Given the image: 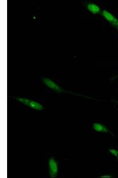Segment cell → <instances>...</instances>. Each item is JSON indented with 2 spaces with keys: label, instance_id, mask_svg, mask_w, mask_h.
I'll return each instance as SVG.
<instances>
[{
  "label": "cell",
  "instance_id": "obj_10",
  "mask_svg": "<svg viewBox=\"0 0 118 178\" xmlns=\"http://www.w3.org/2000/svg\"><path fill=\"white\" fill-rule=\"evenodd\" d=\"M117 27V28L118 30V26Z\"/></svg>",
  "mask_w": 118,
  "mask_h": 178
},
{
  "label": "cell",
  "instance_id": "obj_7",
  "mask_svg": "<svg viewBox=\"0 0 118 178\" xmlns=\"http://www.w3.org/2000/svg\"><path fill=\"white\" fill-rule=\"evenodd\" d=\"M109 151L110 153L113 156L117 158H118V150L114 149H111L109 150Z\"/></svg>",
  "mask_w": 118,
  "mask_h": 178
},
{
  "label": "cell",
  "instance_id": "obj_1",
  "mask_svg": "<svg viewBox=\"0 0 118 178\" xmlns=\"http://www.w3.org/2000/svg\"><path fill=\"white\" fill-rule=\"evenodd\" d=\"M31 108L37 110L43 109V106L40 103L29 99L18 97H11Z\"/></svg>",
  "mask_w": 118,
  "mask_h": 178
},
{
  "label": "cell",
  "instance_id": "obj_8",
  "mask_svg": "<svg viewBox=\"0 0 118 178\" xmlns=\"http://www.w3.org/2000/svg\"><path fill=\"white\" fill-rule=\"evenodd\" d=\"M111 176L110 175H104L103 176H102V177H106V178H110V177H111Z\"/></svg>",
  "mask_w": 118,
  "mask_h": 178
},
{
  "label": "cell",
  "instance_id": "obj_6",
  "mask_svg": "<svg viewBox=\"0 0 118 178\" xmlns=\"http://www.w3.org/2000/svg\"><path fill=\"white\" fill-rule=\"evenodd\" d=\"M93 128L96 131L102 132H107L108 129L104 125L100 123H95L93 125Z\"/></svg>",
  "mask_w": 118,
  "mask_h": 178
},
{
  "label": "cell",
  "instance_id": "obj_3",
  "mask_svg": "<svg viewBox=\"0 0 118 178\" xmlns=\"http://www.w3.org/2000/svg\"><path fill=\"white\" fill-rule=\"evenodd\" d=\"M42 82L49 88L57 92H63V89L51 80L45 77L42 78Z\"/></svg>",
  "mask_w": 118,
  "mask_h": 178
},
{
  "label": "cell",
  "instance_id": "obj_4",
  "mask_svg": "<svg viewBox=\"0 0 118 178\" xmlns=\"http://www.w3.org/2000/svg\"><path fill=\"white\" fill-rule=\"evenodd\" d=\"M104 18L112 25L115 27L118 26V19L112 13L104 10L102 12Z\"/></svg>",
  "mask_w": 118,
  "mask_h": 178
},
{
  "label": "cell",
  "instance_id": "obj_5",
  "mask_svg": "<svg viewBox=\"0 0 118 178\" xmlns=\"http://www.w3.org/2000/svg\"><path fill=\"white\" fill-rule=\"evenodd\" d=\"M88 10L94 14H96L100 13L101 9L97 5L93 3H89L87 5Z\"/></svg>",
  "mask_w": 118,
  "mask_h": 178
},
{
  "label": "cell",
  "instance_id": "obj_9",
  "mask_svg": "<svg viewBox=\"0 0 118 178\" xmlns=\"http://www.w3.org/2000/svg\"><path fill=\"white\" fill-rule=\"evenodd\" d=\"M114 102L117 103V104H118V101H114Z\"/></svg>",
  "mask_w": 118,
  "mask_h": 178
},
{
  "label": "cell",
  "instance_id": "obj_2",
  "mask_svg": "<svg viewBox=\"0 0 118 178\" xmlns=\"http://www.w3.org/2000/svg\"><path fill=\"white\" fill-rule=\"evenodd\" d=\"M49 174L50 177L52 178L56 177L58 172V166L57 162L55 158L52 157L48 161Z\"/></svg>",
  "mask_w": 118,
  "mask_h": 178
}]
</instances>
